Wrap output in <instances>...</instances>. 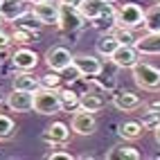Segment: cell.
<instances>
[{
    "label": "cell",
    "instance_id": "27",
    "mask_svg": "<svg viewBox=\"0 0 160 160\" xmlns=\"http://www.w3.org/2000/svg\"><path fill=\"white\" fill-rule=\"evenodd\" d=\"M36 36H38V34H34L29 27H20V25L14 29V34H12V38L16 41V43H32Z\"/></svg>",
    "mask_w": 160,
    "mask_h": 160
},
{
    "label": "cell",
    "instance_id": "12",
    "mask_svg": "<svg viewBox=\"0 0 160 160\" xmlns=\"http://www.w3.org/2000/svg\"><path fill=\"white\" fill-rule=\"evenodd\" d=\"M111 61L117 68H133L140 61V52L135 50V45H117V50L111 54Z\"/></svg>",
    "mask_w": 160,
    "mask_h": 160
},
{
    "label": "cell",
    "instance_id": "39",
    "mask_svg": "<svg viewBox=\"0 0 160 160\" xmlns=\"http://www.w3.org/2000/svg\"><path fill=\"white\" fill-rule=\"evenodd\" d=\"M108 2H111V0H108Z\"/></svg>",
    "mask_w": 160,
    "mask_h": 160
},
{
    "label": "cell",
    "instance_id": "15",
    "mask_svg": "<svg viewBox=\"0 0 160 160\" xmlns=\"http://www.w3.org/2000/svg\"><path fill=\"white\" fill-rule=\"evenodd\" d=\"M27 12H29V7H27L25 0H2V5H0V14H2L5 20H9V23H16V20L23 18Z\"/></svg>",
    "mask_w": 160,
    "mask_h": 160
},
{
    "label": "cell",
    "instance_id": "16",
    "mask_svg": "<svg viewBox=\"0 0 160 160\" xmlns=\"http://www.w3.org/2000/svg\"><path fill=\"white\" fill-rule=\"evenodd\" d=\"M43 140L52 142V144H66L70 140V126L63 122H52L43 131Z\"/></svg>",
    "mask_w": 160,
    "mask_h": 160
},
{
    "label": "cell",
    "instance_id": "22",
    "mask_svg": "<svg viewBox=\"0 0 160 160\" xmlns=\"http://www.w3.org/2000/svg\"><path fill=\"white\" fill-rule=\"evenodd\" d=\"M120 138H124V140H140L142 138V133H144V126L140 124V122H124L122 126H120Z\"/></svg>",
    "mask_w": 160,
    "mask_h": 160
},
{
    "label": "cell",
    "instance_id": "37",
    "mask_svg": "<svg viewBox=\"0 0 160 160\" xmlns=\"http://www.w3.org/2000/svg\"><path fill=\"white\" fill-rule=\"evenodd\" d=\"M153 2H156V5H160V0H153Z\"/></svg>",
    "mask_w": 160,
    "mask_h": 160
},
{
    "label": "cell",
    "instance_id": "31",
    "mask_svg": "<svg viewBox=\"0 0 160 160\" xmlns=\"http://www.w3.org/2000/svg\"><path fill=\"white\" fill-rule=\"evenodd\" d=\"M63 74H66V79H68V81H77V79L81 77V72L77 70V66H70V68H66V70H63Z\"/></svg>",
    "mask_w": 160,
    "mask_h": 160
},
{
    "label": "cell",
    "instance_id": "30",
    "mask_svg": "<svg viewBox=\"0 0 160 160\" xmlns=\"http://www.w3.org/2000/svg\"><path fill=\"white\" fill-rule=\"evenodd\" d=\"M12 43H14V38L9 36V34H5L2 29H0V52L9 50V48H12Z\"/></svg>",
    "mask_w": 160,
    "mask_h": 160
},
{
    "label": "cell",
    "instance_id": "10",
    "mask_svg": "<svg viewBox=\"0 0 160 160\" xmlns=\"http://www.w3.org/2000/svg\"><path fill=\"white\" fill-rule=\"evenodd\" d=\"M72 66H77V70L81 72V77H88V79L99 77L102 70H104L102 61L97 57H92V54H77V57H72Z\"/></svg>",
    "mask_w": 160,
    "mask_h": 160
},
{
    "label": "cell",
    "instance_id": "5",
    "mask_svg": "<svg viewBox=\"0 0 160 160\" xmlns=\"http://www.w3.org/2000/svg\"><path fill=\"white\" fill-rule=\"evenodd\" d=\"M77 9L83 16V20H97L102 16L117 14V9L113 5H108V0H81L77 5Z\"/></svg>",
    "mask_w": 160,
    "mask_h": 160
},
{
    "label": "cell",
    "instance_id": "32",
    "mask_svg": "<svg viewBox=\"0 0 160 160\" xmlns=\"http://www.w3.org/2000/svg\"><path fill=\"white\" fill-rule=\"evenodd\" d=\"M59 2H63V5H74V7H77L81 0H59Z\"/></svg>",
    "mask_w": 160,
    "mask_h": 160
},
{
    "label": "cell",
    "instance_id": "19",
    "mask_svg": "<svg viewBox=\"0 0 160 160\" xmlns=\"http://www.w3.org/2000/svg\"><path fill=\"white\" fill-rule=\"evenodd\" d=\"M59 99H61V111H66V113H74V111L79 108L81 92L72 90V88H59Z\"/></svg>",
    "mask_w": 160,
    "mask_h": 160
},
{
    "label": "cell",
    "instance_id": "13",
    "mask_svg": "<svg viewBox=\"0 0 160 160\" xmlns=\"http://www.w3.org/2000/svg\"><path fill=\"white\" fill-rule=\"evenodd\" d=\"M135 50L140 57H158L160 54V32H147L144 36H138Z\"/></svg>",
    "mask_w": 160,
    "mask_h": 160
},
{
    "label": "cell",
    "instance_id": "38",
    "mask_svg": "<svg viewBox=\"0 0 160 160\" xmlns=\"http://www.w3.org/2000/svg\"><path fill=\"white\" fill-rule=\"evenodd\" d=\"M0 5H2V0H0Z\"/></svg>",
    "mask_w": 160,
    "mask_h": 160
},
{
    "label": "cell",
    "instance_id": "11",
    "mask_svg": "<svg viewBox=\"0 0 160 160\" xmlns=\"http://www.w3.org/2000/svg\"><path fill=\"white\" fill-rule=\"evenodd\" d=\"M12 63L20 72H32L38 66V54L34 50H29V48H16L14 54H12Z\"/></svg>",
    "mask_w": 160,
    "mask_h": 160
},
{
    "label": "cell",
    "instance_id": "18",
    "mask_svg": "<svg viewBox=\"0 0 160 160\" xmlns=\"http://www.w3.org/2000/svg\"><path fill=\"white\" fill-rule=\"evenodd\" d=\"M117 45H120V41L115 38L113 32H106V34H102L97 38V43H95V50H97V54L99 57H106V59H111V54L117 50Z\"/></svg>",
    "mask_w": 160,
    "mask_h": 160
},
{
    "label": "cell",
    "instance_id": "4",
    "mask_svg": "<svg viewBox=\"0 0 160 160\" xmlns=\"http://www.w3.org/2000/svg\"><path fill=\"white\" fill-rule=\"evenodd\" d=\"M29 14L34 16L41 25H59V14H61V2L54 0H43V2H34L29 9Z\"/></svg>",
    "mask_w": 160,
    "mask_h": 160
},
{
    "label": "cell",
    "instance_id": "1",
    "mask_svg": "<svg viewBox=\"0 0 160 160\" xmlns=\"http://www.w3.org/2000/svg\"><path fill=\"white\" fill-rule=\"evenodd\" d=\"M131 72H133V81L138 88H142V90H158L160 88V68L151 66L147 61H138L131 68Z\"/></svg>",
    "mask_w": 160,
    "mask_h": 160
},
{
    "label": "cell",
    "instance_id": "23",
    "mask_svg": "<svg viewBox=\"0 0 160 160\" xmlns=\"http://www.w3.org/2000/svg\"><path fill=\"white\" fill-rule=\"evenodd\" d=\"M147 32H160V5H153L144 12V25Z\"/></svg>",
    "mask_w": 160,
    "mask_h": 160
},
{
    "label": "cell",
    "instance_id": "2",
    "mask_svg": "<svg viewBox=\"0 0 160 160\" xmlns=\"http://www.w3.org/2000/svg\"><path fill=\"white\" fill-rule=\"evenodd\" d=\"M34 111L38 115H57V113H61L59 88L41 86L38 90H34Z\"/></svg>",
    "mask_w": 160,
    "mask_h": 160
},
{
    "label": "cell",
    "instance_id": "14",
    "mask_svg": "<svg viewBox=\"0 0 160 160\" xmlns=\"http://www.w3.org/2000/svg\"><path fill=\"white\" fill-rule=\"evenodd\" d=\"M113 106L117 111L131 113V111H138L142 106V99H140V95H135L131 90H117L113 95Z\"/></svg>",
    "mask_w": 160,
    "mask_h": 160
},
{
    "label": "cell",
    "instance_id": "17",
    "mask_svg": "<svg viewBox=\"0 0 160 160\" xmlns=\"http://www.w3.org/2000/svg\"><path fill=\"white\" fill-rule=\"evenodd\" d=\"M106 158L108 160H140L142 153L138 151L135 147H131V144H115V147L108 149Z\"/></svg>",
    "mask_w": 160,
    "mask_h": 160
},
{
    "label": "cell",
    "instance_id": "33",
    "mask_svg": "<svg viewBox=\"0 0 160 160\" xmlns=\"http://www.w3.org/2000/svg\"><path fill=\"white\" fill-rule=\"evenodd\" d=\"M149 108H156V111H160V99H156V102H149Z\"/></svg>",
    "mask_w": 160,
    "mask_h": 160
},
{
    "label": "cell",
    "instance_id": "6",
    "mask_svg": "<svg viewBox=\"0 0 160 160\" xmlns=\"http://www.w3.org/2000/svg\"><path fill=\"white\" fill-rule=\"evenodd\" d=\"M83 25V16L79 14V9L74 5H63L61 2V14H59V29L66 32V34H72V32H79Z\"/></svg>",
    "mask_w": 160,
    "mask_h": 160
},
{
    "label": "cell",
    "instance_id": "7",
    "mask_svg": "<svg viewBox=\"0 0 160 160\" xmlns=\"http://www.w3.org/2000/svg\"><path fill=\"white\" fill-rule=\"evenodd\" d=\"M70 129L77 133V135H92L95 129H97V120H95V115L86 108H79L74 111L72 120H70Z\"/></svg>",
    "mask_w": 160,
    "mask_h": 160
},
{
    "label": "cell",
    "instance_id": "8",
    "mask_svg": "<svg viewBox=\"0 0 160 160\" xmlns=\"http://www.w3.org/2000/svg\"><path fill=\"white\" fill-rule=\"evenodd\" d=\"M7 108L14 111V113H27V111H34V92L29 90H12L7 95Z\"/></svg>",
    "mask_w": 160,
    "mask_h": 160
},
{
    "label": "cell",
    "instance_id": "24",
    "mask_svg": "<svg viewBox=\"0 0 160 160\" xmlns=\"http://www.w3.org/2000/svg\"><path fill=\"white\" fill-rule=\"evenodd\" d=\"M140 124L144 126V131H156L160 126V111L156 108H147V113H142Z\"/></svg>",
    "mask_w": 160,
    "mask_h": 160
},
{
    "label": "cell",
    "instance_id": "20",
    "mask_svg": "<svg viewBox=\"0 0 160 160\" xmlns=\"http://www.w3.org/2000/svg\"><path fill=\"white\" fill-rule=\"evenodd\" d=\"M14 88L16 90H29V92H34L41 88V79L34 77V74H29V72H20L14 77Z\"/></svg>",
    "mask_w": 160,
    "mask_h": 160
},
{
    "label": "cell",
    "instance_id": "21",
    "mask_svg": "<svg viewBox=\"0 0 160 160\" xmlns=\"http://www.w3.org/2000/svg\"><path fill=\"white\" fill-rule=\"evenodd\" d=\"M81 108H86L90 113H97L104 108V97L97 92H81V102H79Z\"/></svg>",
    "mask_w": 160,
    "mask_h": 160
},
{
    "label": "cell",
    "instance_id": "9",
    "mask_svg": "<svg viewBox=\"0 0 160 160\" xmlns=\"http://www.w3.org/2000/svg\"><path fill=\"white\" fill-rule=\"evenodd\" d=\"M45 66H48L50 70H54V72H63L66 68H70V66H72V54H70V50L61 48V45L50 48V50L45 52Z\"/></svg>",
    "mask_w": 160,
    "mask_h": 160
},
{
    "label": "cell",
    "instance_id": "26",
    "mask_svg": "<svg viewBox=\"0 0 160 160\" xmlns=\"http://www.w3.org/2000/svg\"><path fill=\"white\" fill-rule=\"evenodd\" d=\"M16 131V124L9 115H0V142L2 140H9Z\"/></svg>",
    "mask_w": 160,
    "mask_h": 160
},
{
    "label": "cell",
    "instance_id": "3",
    "mask_svg": "<svg viewBox=\"0 0 160 160\" xmlns=\"http://www.w3.org/2000/svg\"><path fill=\"white\" fill-rule=\"evenodd\" d=\"M115 20L120 27L126 29H138L144 25V9L138 5V2H124L115 14Z\"/></svg>",
    "mask_w": 160,
    "mask_h": 160
},
{
    "label": "cell",
    "instance_id": "28",
    "mask_svg": "<svg viewBox=\"0 0 160 160\" xmlns=\"http://www.w3.org/2000/svg\"><path fill=\"white\" fill-rule=\"evenodd\" d=\"M41 86H45V88H59L61 86V72H48L41 77Z\"/></svg>",
    "mask_w": 160,
    "mask_h": 160
},
{
    "label": "cell",
    "instance_id": "29",
    "mask_svg": "<svg viewBox=\"0 0 160 160\" xmlns=\"http://www.w3.org/2000/svg\"><path fill=\"white\" fill-rule=\"evenodd\" d=\"M45 158L48 160H72V153H68V151H50V153H45Z\"/></svg>",
    "mask_w": 160,
    "mask_h": 160
},
{
    "label": "cell",
    "instance_id": "34",
    "mask_svg": "<svg viewBox=\"0 0 160 160\" xmlns=\"http://www.w3.org/2000/svg\"><path fill=\"white\" fill-rule=\"evenodd\" d=\"M153 135H156V142H158V144H160V126H158V129H156V131H153Z\"/></svg>",
    "mask_w": 160,
    "mask_h": 160
},
{
    "label": "cell",
    "instance_id": "25",
    "mask_svg": "<svg viewBox=\"0 0 160 160\" xmlns=\"http://www.w3.org/2000/svg\"><path fill=\"white\" fill-rule=\"evenodd\" d=\"M113 34H115V38L120 41L122 45H135V41H138V36L133 34V29H126V27H120V25H115Z\"/></svg>",
    "mask_w": 160,
    "mask_h": 160
},
{
    "label": "cell",
    "instance_id": "35",
    "mask_svg": "<svg viewBox=\"0 0 160 160\" xmlns=\"http://www.w3.org/2000/svg\"><path fill=\"white\" fill-rule=\"evenodd\" d=\"M5 23H7V20H5V16L0 14V29H2V25H5Z\"/></svg>",
    "mask_w": 160,
    "mask_h": 160
},
{
    "label": "cell",
    "instance_id": "36",
    "mask_svg": "<svg viewBox=\"0 0 160 160\" xmlns=\"http://www.w3.org/2000/svg\"><path fill=\"white\" fill-rule=\"evenodd\" d=\"M29 2H32V5H34V2H43V0H29Z\"/></svg>",
    "mask_w": 160,
    "mask_h": 160
}]
</instances>
